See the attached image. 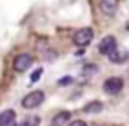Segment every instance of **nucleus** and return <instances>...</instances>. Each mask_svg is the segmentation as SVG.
<instances>
[{"instance_id": "obj_1", "label": "nucleus", "mask_w": 129, "mask_h": 126, "mask_svg": "<svg viewBox=\"0 0 129 126\" xmlns=\"http://www.w3.org/2000/svg\"><path fill=\"white\" fill-rule=\"evenodd\" d=\"M46 99V94L42 92V90H34V92L27 94L23 99H21V105L25 107V109H36V107H40L42 103H44Z\"/></svg>"}, {"instance_id": "obj_2", "label": "nucleus", "mask_w": 129, "mask_h": 126, "mask_svg": "<svg viewBox=\"0 0 129 126\" xmlns=\"http://www.w3.org/2000/svg\"><path fill=\"white\" fill-rule=\"evenodd\" d=\"M72 40H74V44H76V46L85 48V46L93 40V29H91V27H85V29L76 31V33L72 34Z\"/></svg>"}, {"instance_id": "obj_3", "label": "nucleus", "mask_w": 129, "mask_h": 126, "mask_svg": "<svg viewBox=\"0 0 129 126\" xmlns=\"http://www.w3.org/2000/svg\"><path fill=\"white\" fill-rule=\"evenodd\" d=\"M103 90H105L108 96H116V94H120L121 90H123V78H121V77L106 78L105 84H103Z\"/></svg>"}, {"instance_id": "obj_4", "label": "nucleus", "mask_w": 129, "mask_h": 126, "mask_svg": "<svg viewBox=\"0 0 129 126\" xmlns=\"http://www.w3.org/2000/svg\"><path fill=\"white\" fill-rule=\"evenodd\" d=\"M32 61L34 59H32L30 53H19V56H15V59H13V71H15V73H25V71L32 65Z\"/></svg>"}, {"instance_id": "obj_5", "label": "nucleus", "mask_w": 129, "mask_h": 126, "mask_svg": "<svg viewBox=\"0 0 129 126\" xmlns=\"http://www.w3.org/2000/svg\"><path fill=\"white\" fill-rule=\"evenodd\" d=\"M116 48H118V42L114 37H105L99 42V53H103V56H110Z\"/></svg>"}, {"instance_id": "obj_6", "label": "nucleus", "mask_w": 129, "mask_h": 126, "mask_svg": "<svg viewBox=\"0 0 129 126\" xmlns=\"http://www.w3.org/2000/svg\"><path fill=\"white\" fill-rule=\"evenodd\" d=\"M108 57H110V61H112V63H125V61H127V57H129V52L123 48V46H118V48L114 50Z\"/></svg>"}, {"instance_id": "obj_7", "label": "nucleus", "mask_w": 129, "mask_h": 126, "mask_svg": "<svg viewBox=\"0 0 129 126\" xmlns=\"http://www.w3.org/2000/svg\"><path fill=\"white\" fill-rule=\"evenodd\" d=\"M99 8L105 15H114L118 10V0H101L99 2Z\"/></svg>"}, {"instance_id": "obj_8", "label": "nucleus", "mask_w": 129, "mask_h": 126, "mask_svg": "<svg viewBox=\"0 0 129 126\" xmlns=\"http://www.w3.org/2000/svg\"><path fill=\"white\" fill-rule=\"evenodd\" d=\"M67 122H70V113L69 111H61V113H57L55 117H53L51 126H64Z\"/></svg>"}, {"instance_id": "obj_9", "label": "nucleus", "mask_w": 129, "mask_h": 126, "mask_svg": "<svg viewBox=\"0 0 129 126\" xmlns=\"http://www.w3.org/2000/svg\"><path fill=\"white\" fill-rule=\"evenodd\" d=\"M103 111V103L101 101H89L84 105V113L91 115V113H101Z\"/></svg>"}, {"instance_id": "obj_10", "label": "nucleus", "mask_w": 129, "mask_h": 126, "mask_svg": "<svg viewBox=\"0 0 129 126\" xmlns=\"http://www.w3.org/2000/svg\"><path fill=\"white\" fill-rule=\"evenodd\" d=\"M12 120H15V111L13 109H6V111L0 113V126L8 124V122H12Z\"/></svg>"}, {"instance_id": "obj_11", "label": "nucleus", "mask_w": 129, "mask_h": 126, "mask_svg": "<svg viewBox=\"0 0 129 126\" xmlns=\"http://www.w3.org/2000/svg\"><path fill=\"white\" fill-rule=\"evenodd\" d=\"M38 124H40V117H36V115L25 117L23 120L19 122V126H38Z\"/></svg>"}, {"instance_id": "obj_12", "label": "nucleus", "mask_w": 129, "mask_h": 126, "mask_svg": "<svg viewBox=\"0 0 129 126\" xmlns=\"http://www.w3.org/2000/svg\"><path fill=\"white\" fill-rule=\"evenodd\" d=\"M40 77H42V69H36L34 73L30 75V82H36V80H40Z\"/></svg>"}, {"instance_id": "obj_13", "label": "nucleus", "mask_w": 129, "mask_h": 126, "mask_svg": "<svg viewBox=\"0 0 129 126\" xmlns=\"http://www.w3.org/2000/svg\"><path fill=\"white\" fill-rule=\"evenodd\" d=\"M70 82H72V77H64V78H61L57 84L59 86H67V84H70Z\"/></svg>"}, {"instance_id": "obj_14", "label": "nucleus", "mask_w": 129, "mask_h": 126, "mask_svg": "<svg viewBox=\"0 0 129 126\" xmlns=\"http://www.w3.org/2000/svg\"><path fill=\"white\" fill-rule=\"evenodd\" d=\"M69 126H87V124H85L84 120H70Z\"/></svg>"}, {"instance_id": "obj_15", "label": "nucleus", "mask_w": 129, "mask_h": 126, "mask_svg": "<svg viewBox=\"0 0 129 126\" xmlns=\"http://www.w3.org/2000/svg\"><path fill=\"white\" fill-rule=\"evenodd\" d=\"M2 126H19L15 120H12V122H8V124H2Z\"/></svg>"}, {"instance_id": "obj_16", "label": "nucleus", "mask_w": 129, "mask_h": 126, "mask_svg": "<svg viewBox=\"0 0 129 126\" xmlns=\"http://www.w3.org/2000/svg\"><path fill=\"white\" fill-rule=\"evenodd\" d=\"M125 29H127V31H129V21H127V23H125Z\"/></svg>"}]
</instances>
